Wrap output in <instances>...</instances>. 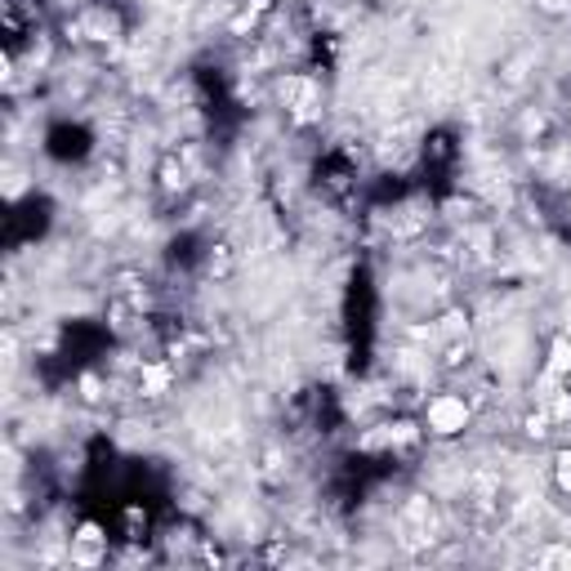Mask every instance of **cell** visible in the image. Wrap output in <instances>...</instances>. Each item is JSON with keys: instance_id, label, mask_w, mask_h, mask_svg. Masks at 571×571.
<instances>
[{"instance_id": "cell-3", "label": "cell", "mask_w": 571, "mask_h": 571, "mask_svg": "<svg viewBox=\"0 0 571 571\" xmlns=\"http://www.w3.org/2000/svg\"><path fill=\"white\" fill-rule=\"evenodd\" d=\"M545 379H549V385H558V379H571V340H567V336H558V340L549 344Z\"/></svg>"}, {"instance_id": "cell-1", "label": "cell", "mask_w": 571, "mask_h": 571, "mask_svg": "<svg viewBox=\"0 0 571 571\" xmlns=\"http://www.w3.org/2000/svg\"><path fill=\"white\" fill-rule=\"evenodd\" d=\"M473 424V406L460 393H434L424 402V434L434 438H460Z\"/></svg>"}, {"instance_id": "cell-5", "label": "cell", "mask_w": 571, "mask_h": 571, "mask_svg": "<svg viewBox=\"0 0 571 571\" xmlns=\"http://www.w3.org/2000/svg\"><path fill=\"white\" fill-rule=\"evenodd\" d=\"M554 487H558L562 496H571V447H562V451L554 455Z\"/></svg>"}, {"instance_id": "cell-2", "label": "cell", "mask_w": 571, "mask_h": 571, "mask_svg": "<svg viewBox=\"0 0 571 571\" xmlns=\"http://www.w3.org/2000/svg\"><path fill=\"white\" fill-rule=\"evenodd\" d=\"M68 554H72L76 567H99V562H108V527H99L94 518L76 522V532H72V540H68Z\"/></svg>"}, {"instance_id": "cell-4", "label": "cell", "mask_w": 571, "mask_h": 571, "mask_svg": "<svg viewBox=\"0 0 571 571\" xmlns=\"http://www.w3.org/2000/svg\"><path fill=\"white\" fill-rule=\"evenodd\" d=\"M157 174H161V193H183V187H187V166L179 157H166Z\"/></svg>"}]
</instances>
